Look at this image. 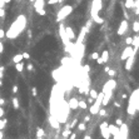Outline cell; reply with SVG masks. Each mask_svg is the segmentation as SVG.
Segmentation results:
<instances>
[{
    "label": "cell",
    "instance_id": "1",
    "mask_svg": "<svg viewBox=\"0 0 139 139\" xmlns=\"http://www.w3.org/2000/svg\"><path fill=\"white\" fill-rule=\"evenodd\" d=\"M25 26H26V16L22 14V15H19V16L14 20V23L10 25L9 30L5 33V36H6L8 39H15V38H18V36L25 30Z\"/></svg>",
    "mask_w": 139,
    "mask_h": 139
},
{
    "label": "cell",
    "instance_id": "2",
    "mask_svg": "<svg viewBox=\"0 0 139 139\" xmlns=\"http://www.w3.org/2000/svg\"><path fill=\"white\" fill-rule=\"evenodd\" d=\"M138 94H139V90H138V89H135V90L132 93L130 98H129L128 114H129V115H132V116H133V115L136 113V110H138Z\"/></svg>",
    "mask_w": 139,
    "mask_h": 139
},
{
    "label": "cell",
    "instance_id": "3",
    "mask_svg": "<svg viewBox=\"0 0 139 139\" xmlns=\"http://www.w3.org/2000/svg\"><path fill=\"white\" fill-rule=\"evenodd\" d=\"M72 13H73V6H72V5H65V6L60 8L59 12H58V15H56V22L62 23V22H63L68 15H70Z\"/></svg>",
    "mask_w": 139,
    "mask_h": 139
},
{
    "label": "cell",
    "instance_id": "4",
    "mask_svg": "<svg viewBox=\"0 0 139 139\" xmlns=\"http://www.w3.org/2000/svg\"><path fill=\"white\" fill-rule=\"evenodd\" d=\"M34 8H35V12L39 15L44 16L46 14V12L44 9L45 8V2H44V0H34Z\"/></svg>",
    "mask_w": 139,
    "mask_h": 139
},
{
    "label": "cell",
    "instance_id": "5",
    "mask_svg": "<svg viewBox=\"0 0 139 139\" xmlns=\"http://www.w3.org/2000/svg\"><path fill=\"white\" fill-rule=\"evenodd\" d=\"M115 85H116V82L114 80V79H109L105 84H104V86H103V94H113V89L115 88Z\"/></svg>",
    "mask_w": 139,
    "mask_h": 139
},
{
    "label": "cell",
    "instance_id": "6",
    "mask_svg": "<svg viewBox=\"0 0 139 139\" xmlns=\"http://www.w3.org/2000/svg\"><path fill=\"white\" fill-rule=\"evenodd\" d=\"M135 54H136V52H135L130 45H126L125 49H124V52H123L122 55H120V59L124 62V60H126L129 56H135Z\"/></svg>",
    "mask_w": 139,
    "mask_h": 139
},
{
    "label": "cell",
    "instance_id": "7",
    "mask_svg": "<svg viewBox=\"0 0 139 139\" xmlns=\"http://www.w3.org/2000/svg\"><path fill=\"white\" fill-rule=\"evenodd\" d=\"M100 10H102V0H93V4H92V18L98 16Z\"/></svg>",
    "mask_w": 139,
    "mask_h": 139
},
{
    "label": "cell",
    "instance_id": "8",
    "mask_svg": "<svg viewBox=\"0 0 139 139\" xmlns=\"http://www.w3.org/2000/svg\"><path fill=\"white\" fill-rule=\"evenodd\" d=\"M59 34H60V38H62V40H63V43H64V45L65 46H68L72 42H69V39L66 38V34H65V28H64V24L63 23H60V26H59Z\"/></svg>",
    "mask_w": 139,
    "mask_h": 139
},
{
    "label": "cell",
    "instance_id": "9",
    "mask_svg": "<svg viewBox=\"0 0 139 139\" xmlns=\"http://www.w3.org/2000/svg\"><path fill=\"white\" fill-rule=\"evenodd\" d=\"M100 133H102V136L104 138V139H110V133H109V130H108V123L106 122H103V123H100Z\"/></svg>",
    "mask_w": 139,
    "mask_h": 139
},
{
    "label": "cell",
    "instance_id": "10",
    "mask_svg": "<svg viewBox=\"0 0 139 139\" xmlns=\"http://www.w3.org/2000/svg\"><path fill=\"white\" fill-rule=\"evenodd\" d=\"M126 30H128V20H123L122 23H120V26H119V29H118V35H124L125 33H126Z\"/></svg>",
    "mask_w": 139,
    "mask_h": 139
},
{
    "label": "cell",
    "instance_id": "11",
    "mask_svg": "<svg viewBox=\"0 0 139 139\" xmlns=\"http://www.w3.org/2000/svg\"><path fill=\"white\" fill-rule=\"evenodd\" d=\"M65 34H66V38L69 39V42H74L75 39H76V36H75V33H74V30L70 28V26H68V28H65Z\"/></svg>",
    "mask_w": 139,
    "mask_h": 139
},
{
    "label": "cell",
    "instance_id": "12",
    "mask_svg": "<svg viewBox=\"0 0 139 139\" xmlns=\"http://www.w3.org/2000/svg\"><path fill=\"white\" fill-rule=\"evenodd\" d=\"M108 130H109L110 135H114V136L119 135V126H116L114 124H108Z\"/></svg>",
    "mask_w": 139,
    "mask_h": 139
},
{
    "label": "cell",
    "instance_id": "13",
    "mask_svg": "<svg viewBox=\"0 0 139 139\" xmlns=\"http://www.w3.org/2000/svg\"><path fill=\"white\" fill-rule=\"evenodd\" d=\"M68 108L72 109V110L78 109V99H76L75 96H73V98L69 99V102H68Z\"/></svg>",
    "mask_w": 139,
    "mask_h": 139
},
{
    "label": "cell",
    "instance_id": "14",
    "mask_svg": "<svg viewBox=\"0 0 139 139\" xmlns=\"http://www.w3.org/2000/svg\"><path fill=\"white\" fill-rule=\"evenodd\" d=\"M49 123H50V125H52L53 128L60 129V123L58 122V119H56L54 115H50V116H49Z\"/></svg>",
    "mask_w": 139,
    "mask_h": 139
},
{
    "label": "cell",
    "instance_id": "15",
    "mask_svg": "<svg viewBox=\"0 0 139 139\" xmlns=\"http://www.w3.org/2000/svg\"><path fill=\"white\" fill-rule=\"evenodd\" d=\"M133 65H134V56H129L126 59V63H125V70L130 72L132 68H133Z\"/></svg>",
    "mask_w": 139,
    "mask_h": 139
},
{
    "label": "cell",
    "instance_id": "16",
    "mask_svg": "<svg viewBox=\"0 0 139 139\" xmlns=\"http://www.w3.org/2000/svg\"><path fill=\"white\" fill-rule=\"evenodd\" d=\"M132 45H133V49L135 52H138V48H139V36L135 35L133 39H132Z\"/></svg>",
    "mask_w": 139,
    "mask_h": 139
},
{
    "label": "cell",
    "instance_id": "17",
    "mask_svg": "<svg viewBox=\"0 0 139 139\" xmlns=\"http://www.w3.org/2000/svg\"><path fill=\"white\" fill-rule=\"evenodd\" d=\"M100 58H102L103 63L105 64V63H106V62L109 60V52H108V50H104V52L102 53V56H100Z\"/></svg>",
    "mask_w": 139,
    "mask_h": 139
},
{
    "label": "cell",
    "instance_id": "18",
    "mask_svg": "<svg viewBox=\"0 0 139 139\" xmlns=\"http://www.w3.org/2000/svg\"><path fill=\"white\" fill-rule=\"evenodd\" d=\"M78 108L79 109H86L88 108V104L85 100H78Z\"/></svg>",
    "mask_w": 139,
    "mask_h": 139
},
{
    "label": "cell",
    "instance_id": "19",
    "mask_svg": "<svg viewBox=\"0 0 139 139\" xmlns=\"http://www.w3.org/2000/svg\"><path fill=\"white\" fill-rule=\"evenodd\" d=\"M43 136H45V130L39 126L38 130H36V138H43Z\"/></svg>",
    "mask_w": 139,
    "mask_h": 139
},
{
    "label": "cell",
    "instance_id": "20",
    "mask_svg": "<svg viewBox=\"0 0 139 139\" xmlns=\"http://www.w3.org/2000/svg\"><path fill=\"white\" fill-rule=\"evenodd\" d=\"M92 22H94V23H96V24H104V19H103V18H100L99 15H98V16L92 18Z\"/></svg>",
    "mask_w": 139,
    "mask_h": 139
},
{
    "label": "cell",
    "instance_id": "21",
    "mask_svg": "<svg viewBox=\"0 0 139 139\" xmlns=\"http://www.w3.org/2000/svg\"><path fill=\"white\" fill-rule=\"evenodd\" d=\"M23 60V56H22V54H16V55H14V58H13V62H14V64H18V63H20Z\"/></svg>",
    "mask_w": 139,
    "mask_h": 139
},
{
    "label": "cell",
    "instance_id": "22",
    "mask_svg": "<svg viewBox=\"0 0 139 139\" xmlns=\"http://www.w3.org/2000/svg\"><path fill=\"white\" fill-rule=\"evenodd\" d=\"M15 69H16V72L22 73V72L24 70V64H23V62H20V63L15 64Z\"/></svg>",
    "mask_w": 139,
    "mask_h": 139
},
{
    "label": "cell",
    "instance_id": "23",
    "mask_svg": "<svg viewBox=\"0 0 139 139\" xmlns=\"http://www.w3.org/2000/svg\"><path fill=\"white\" fill-rule=\"evenodd\" d=\"M12 104H13L14 109H19V99L18 98H13L12 99Z\"/></svg>",
    "mask_w": 139,
    "mask_h": 139
},
{
    "label": "cell",
    "instance_id": "24",
    "mask_svg": "<svg viewBox=\"0 0 139 139\" xmlns=\"http://www.w3.org/2000/svg\"><path fill=\"white\" fill-rule=\"evenodd\" d=\"M89 95H90L92 99L95 100V98H96V95H98V92H96L95 89H90V90H89Z\"/></svg>",
    "mask_w": 139,
    "mask_h": 139
},
{
    "label": "cell",
    "instance_id": "25",
    "mask_svg": "<svg viewBox=\"0 0 139 139\" xmlns=\"http://www.w3.org/2000/svg\"><path fill=\"white\" fill-rule=\"evenodd\" d=\"M70 134H72V129H65V130L62 132V135H63V138H65V139H66Z\"/></svg>",
    "mask_w": 139,
    "mask_h": 139
},
{
    "label": "cell",
    "instance_id": "26",
    "mask_svg": "<svg viewBox=\"0 0 139 139\" xmlns=\"http://www.w3.org/2000/svg\"><path fill=\"white\" fill-rule=\"evenodd\" d=\"M133 3H134V0H125V8L126 9H132L133 8Z\"/></svg>",
    "mask_w": 139,
    "mask_h": 139
},
{
    "label": "cell",
    "instance_id": "27",
    "mask_svg": "<svg viewBox=\"0 0 139 139\" xmlns=\"http://www.w3.org/2000/svg\"><path fill=\"white\" fill-rule=\"evenodd\" d=\"M133 32H135V33L139 32V22H138V20H135V22L133 23Z\"/></svg>",
    "mask_w": 139,
    "mask_h": 139
},
{
    "label": "cell",
    "instance_id": "28",
    "mask_svg": "<svg viewBox=\"0 0 139 139\" xmlns=\"http://www.w3.org/2000/svg\"><path fill=\"white\" fill-rule=\"evenodd\" d=\"M78 129H79L80 132H85V130H86V124H85V123H79V124H78Z\"/></svg>",
    "mask_w": 139,
    "mask_h": 139
},
{
    "label": "cell",
    "instance_id": "29",
    "mask_svg": "<svg viewBox=\"0 0 139 139\" xmlns=\"http://www.w3.org/2000/svg\"><path fill=\"white\" fill-rule=\"evenodd\" d=\"M6 123H8V120H6L5 118H4V119H0V130H3V129L5 128Z\"/></svg>",
    "mask_w": 139,
    "mask_h": 139
},
{
    "label": "cell",
    "instance_id": "30",
    "mask_svg": "<svg viewBox=\"0 0 139 139\" xmlns=\"http://www.w3.org/2000/svg\"><path fill=\"white\" fill-rule=\"evenodd\" d=\"M98 114H99L100 116H105V115H106V110H105L104 108H100L99 112H98Z\"/></svg>",
    "mask_w": 139,
    "mask_h": 139
},
{
    "label": "cell",
    "instance_id": "31",
    "mask_svg": "<svg viewBox=\"0 0 139 139\" xmlns=\"http://www.w3.org/2000/svg\"><path fill=\"white\" fill-rule=\"evenodd\" d=\"M108 74H109V76H115V75H116V72H115L114 69H109V70H108Z\"/></svg>",
    "mask_w": 139,
    "mask_h": 139
},
{
    "label": "cell",
    "instance_id": "32",
    "mask_svg": "<svg viewBox=\"0 0 139 139\" xmlns=\"http://www.w3.org/2000/svg\"><path fill=\"white\" fill-rule=\"evenodd\" d=\"M98 58H99V54H98V53H93V54L90 55V59H92V60H96Z\"/></svg>",
    "mask_w": 139,
    "mask_h": 139
},
{
    "label": "cell",
    "instance_id": "33",
    "mask_svg": "<svg viewBox=\"0 0 139 139\" xmlns=\"http://www.w3.org/2000/svg\"><path fill=\"white\" fill-rule=\"evenodd\" d=\"M30 92H32V95H33V96H36V95H38V90H36V88H35V86H33Z\"/></svg>",
    "mask_w": 139,
    "mask_h": 139
},
{
    "label": "cell",
    "instance_id": "34",
    "mask_svg": "<svg viewBox=\"0 0 139 139\" xmlns=\"http://www.w3.org/2000/svg\"><path fill=\"white\" fill-rule=\"evenodd\" d=\"M22 56H23V59H30V54L29 53H22Z\"/></svg>",
    "mask_w": 139,
    "mask_h": 139
},
{
    "label": "cell",
    "instance_id": "35",
    "mask_svg": "<svg viewBox=\"0 0 139 139\" xmlns=\"http://www.w3.org/2000/svg\"><path fill=\"white\" fill-rule=\"evenodd\" d=\"M26 69H28L29 72H34V65H33L32 63H29V64H28V66H26Z\"/></svg>",
    "mask_w": 139,
    "mask_h": 139
},
{
    "label": "cell",
    "instance_id": "36",
    "mask_svg": "<svg viewBox=\"0 0 139 139\" xmlns=\"http://www.w3.org/2000/svg\"><path fill=\"white\" fill-rule=\"evenodd\" d=\"M78 125V119H74L73 122H72V125H70V128H75Z\"/></svg>",
    "mask_w": 139,
    "mask_h": 139
},
{
    "label": "cell",
    "instance_id": "37",
    "mask_svg": "<svg viewBox=\"0 0 139 139\" xmlns=\"http://www.w3.org/2000/svg\"><path fill=\"white\" fill-rule=\"evenodd\" d=\"M5 9H0V18H5Z\"/></svg>",
    "mask_w": 139,
    "mask_h": 139
},
{
    "label": "cell",
    "instance_id": "38",
    "mask_svg": "<svg viewBox=\"0 0 139 139\" xmlns=\"http://www.w3.org/2000/svg\"><path fill=\"white\" fill-rule=\"evenodd\" d=\"M132 39H133V38H130V36H128V38L125 39V43H126V45H132Z\"/></svg>",
    "mask_w": 139,
    "mask_h": 139
},
{
    "label": "cell",
    "instance_id": "39",
    "mask_svg": "<svg viewBox=\"0 0 139 139\" xmlns=\"http://www.w3.org/2000/svg\"><path fill=\"white\" fill-rule=\"evenodd\" d=\"M18 90H19V88H18V85H14V86L12 88V92H13L14 94H16V93H18Z\"/></svg>",
    "mask_w": 139,
    "mask_h": 139
},
{
    "label": "cell",
    "instance_id": "40",
    "mask_svg": "<svg viewBox=\"0 0 139 139\" xmlns=\"http://www.w3.org/2000/svg\"><path fill=\"white\" fill-rule=\"evenodd\" d=\"M89 122H90V115H85V116H84V122H83V123H85V124H86V123H89Z\"/></svg>",
    "mask_w": 139,
    "mask_h": 139
},
{
    "label": "cell",
    "instance_id": "41",
    "mask_svg": "<svg viewBox=\"0 0 139 139\" xmlns=\"http://www.w3.org/2000/svg\"><path fill=\"white\" fill-rule=\"evenodd\" d=\"M115 123H116V126H120V125H122V124H123V123H124V122H123V120H122V119H120V118H118V119H116V122H115Z\"/></svg>",
    "mask_w": 139,
    "mask_h": 139
},
{
    "label": "cell",
    "instance_id": "42",
    "mask_svg": "<svg viewBox=\"0 0 139 139\" xmlns=\"http://www.w3.org/2000/svg\"><path fill=\"white\" fill-rule=\"evenodd\" d=\"M4 70H5V68L4 66H0V79L3 78V75H4Z\"/></svg>",
    "mask_w": 139,
    "mask_h": 139
},
{
    "label": "cell",
    "instance_id": "43",
    "mask_svg": "<svg viewBox=\"0 0 139 139\" xmlns=\"http://www.w3.org/2000/svg\"><path fill=\"white\" fill-rule=\"evenodd\" d=\"M56 3H59V0H48L49 5H53V4H56Z\"/></svg>",
    "mask_w": 139,
    "mask_h": 139
},
{
    "label": "cell",
    "instance_id": "44",
    "mask_svg": "<svg viewBox=\"0 0 139 139\" xmlns=\"http://www.w3.org/2000/svg\"><path fill=\"white\" fill-rule=\"evenodd\" d=\"M4 114H5L4 108H3V106H0V118H3V116H4Z\"/></svg>",
    "mask_w": 139,
    "mask_h": 139
},
{
    "label": "cell",
    "instance_id": "45",
    "mask_svg": "<svg viewBox=\"0 0 139 139\" xmlns=\"http://www.w3.org/2000/svg\"><path fill=\"white\" fill-rule=\"evenodd\" d=\"M5 36V32H4V29H0V39H3Z\"/></svg>",
    "mask_w": 139,
    "mask_h": 139
},
{
    "label": "cell",
    "instance_id": "46",
    "mask_svg": "<svg viewBox=\"0 0 139 139\" xmlns=\"http://www.w3.org/2000/svg\"><path fill=\"white\" fill-rule=\"evenodd\" d=\"M68 139H76V134H75V133H72V134L68 136Z\"/></svg>",
    "mask_w": 139,
    "mask_h": 139
},
{
    "label": "cell",
    "instance_id": "47",
    "mask_svg": "<svg viewBox=\"0 0 139 139\" xmlns=\"http://www.w3.org/2000/svg\"><path fill=\"white\" fill-rule=\"evenodd\" d=\"M5 99H3V98H0V106H3V105H5Z\"/></svg>",
    "mask_w": 139,
    "mask_h": 139
},
{
    "label": "cell",
    "instance_id": "48",
    "mask_svg": "<svg viewBox=\"0 0 139 139\" xmlns=\"http://www.w3.org/2000/svg\"><path fill=\"white\" fill-rule=\"evenodd\" d=\"M86 103H88V104H93V103H94V99H92V98L89 96V98L86 99Z\"/></svg>",
    "mask_w": 139,
    "mask_h": 139
},
{
    "label": "cell",
    "instance_id": "49",
    "mask_svg": "<svg viewBox=\"0 0 139 139\" xmlns=\"http://www.w3.org/2000/svg\"><path fill=\"white\" fill-rule=\"evenodd\" d=\"M2 53H4V45H3V43L0 42V54Z\"/></svg>",
    "mask_w": 139,
    "mask_h": 139
},
{
    "label": "cell",
    "instance_id": "50",
    "mask_svg": "<svg viewBox=\"0 0 139 139\" xmlns=\"http://www.w3.org/2000/svg\"><path fill=\"white\" fill-rule=\"evenodd\" d=\"M83 69H84V70H85V72L88 73V72L90 70V66H89V65H84V68H83Z\"/></svg>",
    "mask_w": 139,
    "mask_h": 139
},
{
    "label": "cell",
    "instance_id": "51",
    "mask_svg": "<svg viewBox=\"0 0 139 139\" xmlns=\"http://www.w3.org/2000/svg\"><path fill=\"white\" fill-rule=\"evenodd\" d=\"M28 36L29 39H32V30H28Z\"/></svg>",
    "mask_w": 139,
    "mask_h": 139
},
{
    "label": "cell",
    "instance_id": "52",
    "mask_svg": "<svg viewBox=\"0 0 139 139\" xmlns=\"http://www.w3.org/2000/svg\"><path fill=\"white\" fill-rule=\"evenodd\" d=\"M114 105H115L116 108H120V104H119L118 102H114Z\"/></svg>",
    "mask_w": 139,
    "mask_h": 139
},
{
    "label": "cell",
    "instance_id": "53",
    "mask_svg": "<svg viewBox=\"0 0 139 139\" xmlns=\"http://www.w3.org/2000/svg\"><path fill=\"white\" fill-rule=\"evenodd\" d=\"M3 136H4V134H3V130H0V139H3Z\"/></svg>",
    "mask_w": 139,
    "mask_h": 139
},
{
    "label": "cell",
    "instance_id": "54",
    "mask_svg": "<svg viewBox=\"0 0 139 139\" xmlns=\"http://www.w3.org/2000/svg\"><path fill=\"white\" fill-rule=\"evenodd\" d=\"M83 139H92V136H90V135H85Z\"/></svg>",
    "mask_w": 139,
    "mask_h": 139
},
{
    "label": "cell",
    "instance_id": "55",
    "mask_svg": "<svg viewBox=\"0 0 139 139\" xmlns=\"http://www.w3.org/2000/svg\"><path fill=\"white\" fill-rule=\"evenodd\" d=\"M109 69H110L109 66H105V68H104V70H105V73H108V70H109Z\"/></svg>",
    "mask_w": 139,
    "mask_h": 139
},
{
    "label": "cell",
    "instance_id": "56",
    "mask_svg": "<svg viewBox=\"0 0 139 139\" xmlns=\"http://www.w3.org/2000/svg\"><path fill=\"white\" fill-rule=\"evenodd\" d=\"M79 93H80V94H83V93H84V89H83V88H80V89H79Z\"/></svg>",
    "mask_w": 139,
    "mask_h": 139
},
{
    "label": "cell",
    "instance_id": "57",
    "mask_svg": "<svg viewBox=\"0 0 139 139\" xmlns=\"http://www.w3.org/2000/svg\"><path fill=\"white\" fill-rule=\"evenodd\" d=\"M122 98H123V99H126V98H128V95H126V94H123V95H122Z\"/></svg>",
    "mask_w": 139,
    "mask_h": 139
},
{
    "label": "cell",
    "instance_id": "58",
    "mask_svg": "<svg viewBox=\"0 0 139 139\" xmlns=\"http://www.w3.org/2000/svg\"><path fill=\"white\" fill-rule=\"evenodd\" d=\"M4 2H5V4H8V3H10V2H12V0H4Z\"/></svg>",
    "mask_w": 139,
    "mask_h": 139
},
{
    "label": "cell",
    "instance_id": "59",
    "mask_svg": "<svg viewBox=\"0 0 139 139\" xmlns=\"http://www.w3.org/2000/svg\"><path fill=\"white\" fill-rule=\"evenodd\" d=\"M2 85H3V80H2V79H0V86H2Z\"/></svg>",
    "mask_w": 139,
    "mask_h": 139
},
{
    "label": "cell",
    "instance_id": "60",
    "mask_svg": "<svg viewBox=\"0 0 139 139\" xmlns=\"http://www.w3.org/2000/svg\"><path fill=\"white\" fill-rule=\"evenodd\" d=\"M36 139H43V138H36Z\"/></svg>",
    "mask_w": 139,
    "mask_h": 139
}]
</instances>
